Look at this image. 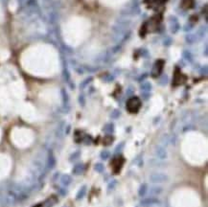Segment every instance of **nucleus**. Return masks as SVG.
<instances>
[{"instance_id":"obj_16","label":"nucleus","mask_w":208,"mask_h":207,"mask_svg":"<svg viewBox=\"0 0 208 207\" xmlns=\"http://www.w3.org/2000/svg\"><path fill=\"white\" fill-rule=\"evenodd\" d=\"M80 155H81L80 151H76V153H74V154H71V156L69 157V161H70V162H75V161H77L78 159H79Z\"/></svg>"},{"instance_id":"obj_21","label":"nucleus","mask_w":208,"mask_h":207,"mask_svg":"<svg viewBox=\"0 0 208 207\" xmlns=\"http://www.w3.org/2000/svg\"><path fill=\"white\" fill-rule=\"evenodd\" d=\"M63 207H66V206H63Z\"/></svg>"},{"instance_id":"obj_11","label":"nucleus","mask_w":208,"mask_h":207,"mask_svg":"<svg viewBox=\"0 0 208 207\" xmlns=\"http://www.w3.org/2000/svg\"><path fill=\"white\" fill-rule=\"evenodd\" d=\"M61 183L63 187H67L72 183V177L69 174H63L61 177Z\"/></svg>"},{"instance_id":"obj_20","label":"nucleus","mask_w":208,"mask_h":207,"mask_svg":"<svg viewBox=\"0 0 208 207\" xmlns=\"http://www.w3.org/2000/svg\"><path fill=\"white\" fill-rule=\"evenodd\" d=\"M2 20H3V13H2L1 8H0V22H2Z\"/></svg>"},{"instance_id":"obj_19","label":"nucleus","mask_w":208,"mask_h":207,"mask_svg":"<svg viewBox=\"0 0 208 207\" xmlns=\"http://www.w3.org/2000/svg\"><path fill=\"white\" fill-rule=\"evenodd\" d=\"M59 193H61V195H62V197L66 196V194H67L66 190H64V189H59Z\"/></svg>"},{"instance_id":"obj_13","label":"nucleus","mask_w":208,"mask_h":207,"mask_svg":"<svg viewBox=\"0 0 208 207\" xmlns=\"http://www.w3.org/2000/svg\"><path fill=\"white\" fill-rule=\"evenodd\" d=\"M105 165L102 163V162H98V163H96L94 165V171L97 172V173H99V174H102V173H104L105 172Z\"/></svg>"},{"instance_id":"obj_8","label":"nucleus","mask_w":208,"mask_h":207,"mask_svg":"<svg viewBox=\"0 0 208 207\" xmlns=\"http://www.w3.org/2000/svg\"><path fill=\"white\" fill-rule=\"evenodd\" d=\"M84 171H85V165L82 163H78L73 167L72 174L74 176H80V174L84 173Z\"/></svg>"},{"instance_id":"obj_6","label":"nucleus","mask_w":208,"mask_h":207,"mask_svg":"<svg viewBox=\"0 0 208 207\" xmlns=\"http://www.w3.org/2000/svg\"><path fill=\"white\" fill-rule=\"evenodd\" d=\"M155 154L156 155V157H157L158 159H160V160H166L168 158V153H167V151L163 148V147H160V146L155 147Z\"/></svg>"},{"instance_id":"obj_3","label":"nucleus","mask_w":208,"mask_h":207,"mask_svg":"<svg viewBox=\"0 0 208 207\" xmlns=\"http://www.w3.org/2000/svg\"><path fill=\"white\" fill-rule=\"evenodd\" d=\"M160 204V200L155 197H150L147 199H143L140 201L141 207H154Z\"/></svg>"},{"instance_id":"obj_17","label":"nucleus","mask_w":208,"mask_h":207,"mask_svg":"<svg viewBox=\"0 0 208 207\" xmlns=\"http://www.w3.org/2000/svg\"><path fill=\"white\" fill-rule=\"evenodd\" d=\"M100 156H101L102 160L105 161V160L108 159V157L110 156V154H109V151H102V153H101Z\"/></svg>"},{"instance_id":"obj_2","label":"nucleus","mask_w":208,"mask_h":207,"mask_svg":"<svg viewBox=\"0 0 208 207\" xmlns=\"http://www.w3.org/2000/svg\"><path fill=\"white\" fill-rule=\"evenodd\" d=\"M170 180L167 174L162 172H154L149 174V181L152 184H162Z\"/></svg>"},{"instance_id":"obj_9","label":"nucleus","mask_w":208,"mask_h":207,"mask_svg":"<svg viewBox=\"0 0 208 207\" xmlns=\"http://www.w3.org/2000/svg\"><path fill=\"white\" fill-rule=\"evenodd\" d=\"M149 165L151 167L154 168H161L165 166V162L164 160H160V159H150L149 161Z\"/></svg>"},{"instance_id":"obj_5","label":"nucleus","mask_w":208,"mask_h":207,"mask_svg":"<svg viewBox=\"0 0 208 207\" xmlns=\"http://www.w3.org/2000/svg\"><path fill=\"white\" fill-rule=\"evenodd\" d=\"M139 107H140V101L138 98H131L128 102V108L129 111H131V112L137 111V109L139 108Z\"/></svg>"},{"instance_id":"obj_15","label":"nucleus","mask_w":208,"mask_h":207,"mask_svg":"<svg viewBox=\"0 0 208 207\" xmlns=\"http://www.w3.org/2000/svg\"><path fill=\"white\" fill-rule=\"evenodd\" d=\"M55 203H56V199L55 197H50V199H48L44 202L43 205L44 207H52Z\"/></svg>"},{"instance_id":"obj_10","label":"nucleus","mask_w":208,"mask_h":207,"mask_svg":"<svg viewBox=\"0 0 208 207\" xmlns=\"http://www.w3.org/2000/svg\"><path fill=\"white\" fill-rule=\"evenodd\" d=\"M86 193H87V186H86V185H82V186L80 188V189H79V191H78V193H77V195H76V200H82V199H84V197H85Z\"/></svg>"},{"instance_id":"obj_1","label":"nucleus","mask_w":208,"mask_h":207,"mask_svg":"<svg viewBox=\"0 0 208 207\" xmlns=\"http://www.w3.org/2000/svg\"><path fill=\"white\" fill-rule=\"evenodd\" d=\"M90 28V23L85 18L73 17L63 27V39L67 44L78 46L88 38Z\"/></svg>"},{"instance_id":"obj_18","label":"nucleus","mask_w":208,"mask_h":207,"mask_svg":"<svg viewBox=\"0 0 208 207\" xmlns=\"http://www.w3.org/2000/svg\"><path fill=\"white\" fill-rule=\"evenodd\" d=\"M105 2L108 3V4H118V3H121L125 0H105Z\"/></svg>"},{"instance_id":"obj_12","label":"nucleus","mask_w":208,"mask_h":207,"mask_svg":"<svg viewBox=\"0 0 208 207\" xmlns=\"http://www.w3.org/2000/svg\"><path fill=\"white\" fill-rule=\"evenodd\" d=\"M148 188H149V186H148L147 183L141 184L139 189H138V196H139L140 197H145L147 195V193H148Z\"/></svg>"},{"instance_id":"obj_14","label":"nucleus","mask_w":208,"mask_h":207,"mask_svg":"<svg viewBox=\"0 0 208 207\" xmlns=\"http://www.w3.org/2000/svg\"><path fill=\"white\" fill-rule=\"evenodd\" d=\"M117 184H118L117 180H115V179H112V180L110 181V182L108 183V193L112 192V191L115 189V188H116Z\"/></svg>"},{"instance_id":"obj_7","label":"nucleus","mask_w":208,"mask_h":207,"mask_svg":"<svg viewBox=\"0 0 208 207\" xmlns=\"http://www.w3.org/2000/svg\"><path fill=\"white\" fill-rule=\"evenodd\" d=\"M56 163H57L56 157H55L52 153H49V154L47 156V159H46L45 168L47 170H52L55 166H56Z\"/></svg>"},{"instance_id":"obj_4","label":"nucleus","mask_w":208,"mask_h":207,"mask_svg":"<svg viewBox=\"0 0 208 207\" xmlns=\"http://www.w3.org/2000/svg\"><path fill=\"white\" fill-rule=\"evenodd\" d=\"M163 191L164 190L162 187L157 185V184H155V185H152L148 188L147 194H149L151 197H156V196H160L163 193Z\"/></svg>"}]
</instances>
